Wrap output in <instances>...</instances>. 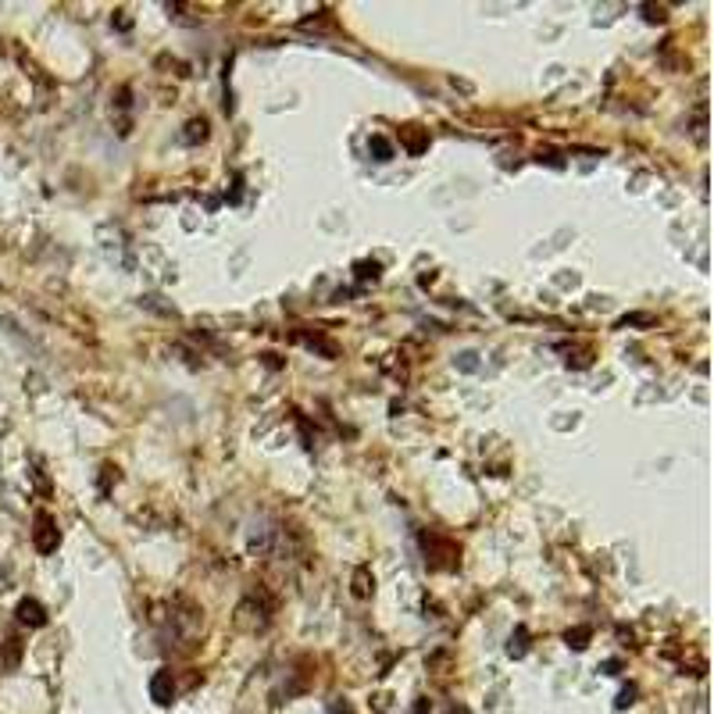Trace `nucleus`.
<instances>
[{"instance_id":"obj_1","label":"nucleus","mask_w":714,"mask_h":714,"mask_svg":"<svg viewBox=\"0 0 714 714\" xmlns=\"http://www.w3.org/2000/svg\"><path fill=\"white\" fill-rule=\"evenodd\" d=\"M32 539H36V550H39V554H54V550H57L61 536H57V525H54V518H50V514H36Z\"/></svg>"},{"instance_id":"obj_2","label":"nucleus","mask_w":714,"mask_h":714,"mask_svg":"<svg viewBox=\"0 0 714 714\" xmlns=\"http://www.w3.org/2000/svg\"><path fill=\"white\" fill-rule=\"evenodd\" d=\"M172 697H175L172 671H157V675L151 679V700H154V704H161V707H168V704H172Z\"/></svg>"},{"instance_id":"obj_3","label":"nucleus","mask_w":714,"mask_h":714,"mask_svg":"<svg viewBox=\"0 0 714 714\" xmlns=\"http://www.w3.org/2000/svg\"><path fill=\"white\" fill-rule=\"evenodd\" d=\"M15 615H18V621H22V625H32V628H39V625L47 621L44 604H39V600H29V597H26L22 604H18V611H15Z\"/></svg>"},{"instance_id":"obj_4","label":"nucleus","mask_w":714,"mask_h":714,"mask_svg":"<svg viewBox=\"0 0 714 714\" xmlns=\"http://www.w3.org/2000/svg\"><path fill=\"white\" fill-rule=\"evenodd\" d=\"M18 661H22V643L11 636V639H4V646H0V671H15Z\"/></svg>"},{"instance_id":"obj_5","label":"nucleus","mask_w":714,"mask_h":714,"mask_svg":"<svg viewBox=\"0 0 714 714\" xmlns=\"http://www.w3.org/2000/svg\"><path fill=\"white\" fill-rule=\"evenodd\" d=\"M372 593V568L361 564V568L354 572V597H368Z\"/></svg>"},{"instance_id":"obj_6","label":"nucleus","mask_w":714,"mask_h":714,"mask_svg":"<svg viewBox=\"0 0 714 714\" xmlns=\"http://www.w3.org/2000/svg\"><path fill=\"white\" fill-rule=\"evenodd\" d=\"M525 650H529V633H525V628H514V636L508 643V654L511 657H525Z\"/></svg>"},{"instance_id":"obj_7","label":"nucleus","mask_w":714,"mask_h":714,"mask_svg":"<svg viewBox=\"0 0 714 714\" xmlns=\"http://www.w3.org/2000/svg\"><path fill=\"white\" fill-rule=\"evenodd\" d=\"M368 151L375 154V161H389V157H393V146H389V139H383V136H372V139H368Z\"/></svg>"},{"instance_id":"obj_8","label":"nucleus","mask_w":714,"mask_h":714,"mask_svg":"<svg viewBox=\"0 0 714 714\" xmlns=\"http://www.w3.org/2000/svg\"><path fill=\"white\" fill-rule=\"evenodd\" d=\"M564 639H568L572 650H586V643H590V628H572V633L564 636Z\"/></svg>"},{"instance_id":"obj_9","label":"nucleus","mask_w":714,"mask_h":714,"mask_svg":"<svg viewBox=\"0 0 714 714\" xmlns=\"http://www.w3.org/2000/svg\"><path fill=\"white\" fill-rule=\"evenodd\" d=\"M615 704H618V711L633 707V704H636V686H625V689L618 693V700H615Z\"/></svg>"},{"instance_id":"obj_10","label":"nucleus","mask_w":714,"mask_h":714,"mask_svg":"<svg viewBox=\"0 0 714 714\" xmlns=\"http://www.w3.org/2000/svg\"><path fill=\"white\" fill-rule=\"evenodd\" d=\"M207 136V122H190V133H186V143H197Z\"/></svg>"},{"instance_id":"obj_11","label":"nucleus","mask_w":714,"mask_h":714,"mask_svg":"<svg viewBox=\"0 0 714 714\" xmlns=\"http://www.w3.org/2000/svg\"><path fill=\"white\" fill-rule=\"evenodd\" d=\"M414 714H432V704H429V700H418V704H414Z\"/></svg>"},{"instance_id":"obj_12","label":"nucleus","mask_w":714,"mask_h":714,"mask_svg":"<svg viewBox=\"0 0 714 714\" xmlns=\"http://www.w3.org/2000/svg\"><path fill=\"white\" fill-rule=\"evenodd\" d=\"M604 675H618V661H607V664H604Z\"/></svg>"},{"instance_id":"obj_13","label":"nucleus","mask_w":714,"mask_h":714,"mask_svg":"<svg viewBox=\"0 0 714 714\" xmlns=\"http://www.w3.org/2000/svg\"><path fill=\"white\" fill-rule=\"evenodd\" d=\"M472 357H475V354H465V357H461V368H468V372H472V368H475Z\"/></svg>"}]
</instances>
